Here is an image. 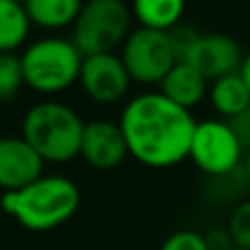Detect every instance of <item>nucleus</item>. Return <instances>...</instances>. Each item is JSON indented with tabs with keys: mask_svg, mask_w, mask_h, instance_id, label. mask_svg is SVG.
Returning <instances> with one entry per match:
<instances>
[{
	"mask_svg": "<svg viewBox=\"0 0 250 250\" xmlns=\"http://www.w3.org/2000/svg\"><path fill=\"white\" fill-rule=\"evenodd\" d=\"M208 97H211V105L224 119H233L250 108V92L244 79L239 77V73L215 79L211 83Z\"/></svg>",
	"mask_w": 250,
	"mask_h": 250,
	"instance_id": "nucleus-14",
	"label": "nucleus"
},
{
	"mask_svg": "<svg viewBox=\"0 0 250 250\" xmlns=\"http://www.w3.org/2000/svg\"><path fill=\"white\" fill-rule=\"evenodd\" d=\"M204 239H207L208 250H233L235 248L233 239H230V233L226 229L211 230L208 235H204Z\"/></svg>",
	"mask_w": 250,
	"mask_h": 250,
	"instance_id": "nucleus-22",
	"label": "nucleus"
},
{
	"mask_svg": "<svg viewBox=\"0 0 250 250\" xmlns=\"http://www.w3.org/2000/svg\"><path fill=\"white\" fill-rule=\"evenodd\" d=\"M119 125L132 158L145 167L165 169L189 158L198 121L191 110L176 105L160 92H143L127 101Z\"/></svg>",
	"mask_w": 250,
	"mask_h": 250,
	"instance_id": "nucleus-1",
	"label": "nucleus"
},
{
	"mask_svg": "<svg viewBox=\"0 0 250 250\" xmlns=\"http://www.w3.org/2000/svg\"><path fill=\"white\" fill-rule=\"evenodd\" d=\"M24 82L42 95H55L70 88L79 79L83 55L66 38H42L24 48L20 55Z\"/></svg>",
	"mask_w": 250,
	"mask_h": 250,
	"instance_id": "nucleus-4",
	"label": "nucleus"
},
{
	"mask_svg": "<svg viewBox=\"0 0 250 250\" xmlns=\"http://www.w3.org/2000/svg\"><path fill=\"white\" fill-rule=\"evenodd\" d=\"M237 73H239V77L244 79V83H246V88H248V92H250V53L242 60V66H239Z\"/></svg>",
	"mask_w": 250,
	"mask_h": 250,
	"instance_id": "nucleus-23",
	"label": "nucleus"
},
{
	"mask_svg": "<svg viewBox=\"0 0 250 250\" xmlns=\"http://www.w3.org/2000/svg\"><path fill=\"white\" fill-rule=\"evenodd\" d=\"M79 156L90 167L108 171L123 163L129 156L127 143L121 132V125L112 121H90L83 127Z\"/></svg>",
	"mask_w": 250,
	"mask_h": 250,
	"instance_id": "nucleus-11",
	"label": "nucleus"
},
{
	"mask_svg": "<svg viewBox=\"0 0 250 250\" xmlns=\"http://www.w3.org/2000/svg\"><path fill=\"white\" fill-rule=\"evenodd\" d=\"M83 127V119L70 105L42 101L26 110L22 138L42 156L44 163H68L79 156Z\"/></svg>",
	"mask_w": 250,
	"mask_h": 250,
	"instance_id": "nucleus-3",
	"label": "nucleus"
},
{
	"mask_svg": "<svg viewBox=\"0 0 250 250\" xmlns=\"http://www.w3.org/2000/svg\"><path fill=\"white\" fill-rule=\"evenodd\" d=\"M132 9L125 0H83L73 24V44L83 57L114 53L129 35Z\"/></svg>",
	"mask_w": 250,
	"mask_h": 250,
	"instance_id": "nucleus-5",
	"label": "nucleus"
},
{
	"mask_svg": "<svg viewBox=\"0 0 250 250\" xmlns=\"http://www.w3.org/2000/svg\"><path fill=\"white\" fill-rule=\"evenodd\" d=\"M226 123L230 125V129L235 132V136H237L239 145H242L244 154L250 149V108L244 110L242 114H237V117L233 119H226Z\"/></svg>",
	"mask_w": 250,
	"mask_h": 250,
	"instance_id": "nucleus-21",
	"label": "nucleus"
},
{
	"mask_svg": "<svg viewBox=\"0 0 250 250\" xmlns=\"http://www.w3.org/2000/svg\"><path fill=\"white\" fill-rule=\"evenodd\" d=\"M158 86L160 95H165L169 101L185 110L195 108L207 95V79L195 68H191L187 62H176V66L165 75Z\"/></svg>",
	"mask_w": 250,
	"mask_h": 250,
	"instance_id": "nucleus-12",
	"label": "nucleus"
},
{
	"mask_svg": "<svg viewBox=\"0 0 250 250\" xmlns=\"http://www.w3.org/2000/svg\"><path fill=\"white\" fill-rule=\"evenodd\" d=\"M31 20L26 9L16 0H0V53H16L26 42Z\"/></svg>",
	"mask_w": 250,
	"mask_h": 250,
	"instance_id": "nucleus-16",
	"label": "nucleus"
},
{
	"mask_svg": "<svg viewBox=\"0 0 250 250\" xmlns=\"http://www.w3.org/2000/svg\"><path fill=\"white\" fill-rule=\"evenodd\" d=\"M160 250H208L204 235L195 230H178L163 242Z\"/></svg>",
	"mask_w": 250,
	"mask_h": 250,
	"instance_id": "nucleus-20",
	"label": "nucleus"
},
{
	"mask_svg": "<svg viewBox=\"0 0 250 250\" xmlns=\"http://www.w3.org/2000/svg\"><path fill=\"white\" fill-rule=\"evenodd\" d=\"M244 167H246V176H248V180H250V149L244 154Z\"/></svg>",
	"mask_w": 250,
	"mask_h": 250,
	"instance_id": "nucleus-24",
	"label": "nucleus"
},
{
	"mask_svg": "<svg viewBox=\"0 0 250 250\" xmlns=\"http://www.w3.org/2000/svg\"><path fill=\"white\" fill-rule=\"evenodd\" d=\"M79 86L97 104H117L129 90V77L121 55L117 53H97L86 55L79 70Z\"/></svg>",
	"mask_w": 250,
	"mask_h": 250,
	"instance_id": "nucleus-8",
	"label": "nucleus"
},
{
	"mask_svg": "<svg viewBox=\"0 0 250 250\" xmlns=\"http://www.w3.org/2000/svg\"><path fill=\"white\" fill-rule=\"evenodd\" d=\"M16 2H22V4H24V2H26V0H16Z\"/></svg>",
	"mask_w": 250,
	"mask_h": 250,
	"instance_id": "nucleus-25",
	"label": "nucleus"
},
{
	"mask_svg": "<svg viewBox=\"0 0 250 250\" xmlns=\"http://www.w3.org/2000/svg\"><path fill=\"white\" fill-rule=\"evenodd\" d=\"M242 51L239 44L230 35L224 33H200L191 51L182 62L195 68L204 79H222L226 75H233L242 66Z\"/></svg>",
	"mask_w": 250,
	"mask_h": 250,
	"instance_id": "nucleus-9",
	"label": "nucleus"
},
{
	"mask_svg": "<svg viewBox=\"0 0 250 250\" xmlns=\"http://www.w3.org/2000/svg\"><path fill=\"white\" fill-rule=\"evenodd\" d=\"M121 60L132 82L138 83H160L178 62L167 31L145 26L129 31L121 44Z\"/></svg>",
	"mask_w": 250,
	"mask_h": 250,
	"instance_id": "nucleus-6",
	"label": "nucleus"
},
{
	"mask_svg": "<svg viewBox=\"0 0 250 250\" xmlns=\"http://www.w3.org/2000/svg\"><path fill=\"white\" fill-rule=\"evenodd\" d=\"M83 0H26L24 9L31 24L42 29H64L73 26Z\"/></svg>",
	"mask_w": 250,
	"mask_h": 250,
	"instance_id": "nucleus-13",
	"label": "nucleus"
},
{
	"mask_svg": "<svg viewBox=\"0 0 250 250\" xmlns=\"http://www.w3.org/2000/svg\"><path fill=\"white\" fill-rule=\"evenodd\" d=\"M44 160L22 136L0 138V189L18 191L44 176Z\"/></svg>",
	"mask_w": 250,
	"mask_h": 250,
	"instance_id": "nucleus-10",
	"label": "nucleus"
},
{
	"mask_svg": "<svg viewBox=\"0 0 250 250\" xmlns=\"http://www.w3.org/2000/svg\"><path fill=\"white\" fill-rule=\"evenodd\" d=\"M24 82L20 55L16 53H0V104H9L20 95Z\"/></svg>",
	"mask_w": 250,
	"mask_h": 250,
	"instance_id": "nucleus-17",
	"label": "nucleus"
},
{
	"mask_svg": "<svg viewBox=\"0 0 250 250\" xmlns=\"http://www.w3.org/2000/svg\"><path fill=\"white\" fill-rule=\"evenodd\" d=\"M226 230L230 233L235 248L250 250V200H244L230 213Z\"/></svg>",
	"mask_w": 250,
	"mask_h": 250,
	"instance_id": "nucleus-18",
	"label": "nucleus"
},
{
	"mask_svg": "<svg viewBox=\"0 0 250 250\" xmlns=\"http://www.w3.org/2000/svg\"><path fill=\"white\" fill-rule=\"evenodd\" d=\"M79 189L66 176H42L24 189L0 198L2 211L33 233L51 230L68 222L79 208Z\"/></svg>",
	"mask_w": 250,
	"mask_h": 250,
	"instance_id": "nucleus-2",
	"label": "nucleus"
},
{
	"mask_svg": "<svg viewBox=\"0 0 250 250\" xmlns=\"http://www.w3.org/2000/svg\"><path fill=\"white\" fill-rule=\"evenodd\" d=\"M132 16L145 29L169 31L180 24L185 0H132Z\"/></svg>",
	"mask_w": 250,
	"mask_h": 250,
	"instance_id": "nucleus-15",
	"label": "nucleus"
},
{
	"mask_svg": "<svg viewBox=\"0 0 250 250\" xmlns=\"http://www.w3.org/2000/svg\"><path fill=\"white\" fill-rule=\"evenodd\" d=\"M189 158L208 176H229L244 160V149L226 121L208 119L195 125Z\"/></svg>",
	"mask_w": 250,
	"mask_h": 250,
	"instance_id": "nucleus-7",
	"label": "nucleus"
},
{
	"mask_svg": "<svg viewBox=\"0 0 250 250\" xmlns=\"http://www.w3.org/2000/svg\"><path fill=\"white\" fill-rule=\"evenodd\" d=\"M167 33H169V40H171V46H173V53H176L178 62L185 60L187 53H189L191 46L195 44V40L200 38V31L189 24H176L173 29H169Z\"/></svg>",
	"mask_w": 250,
	"mask_h": 250,
	"instance_id": "nucleus-19",
	"label": "nucleus"
},
{
	"mask_svg": "<svg viewBox=\"0 0 250 250\" xmlns=\"http://www.w3.org/2000/svg\"><path fill=\"white\" fill-rule=\"evenodd\" d=\"M233 250H244V248H233Z\"/></svg>",
	"mask_w": 250,
	"mask_h": 250,
	"instance_id": "nucleus-26",
	"label": "nucleus"
}]
</instances>
